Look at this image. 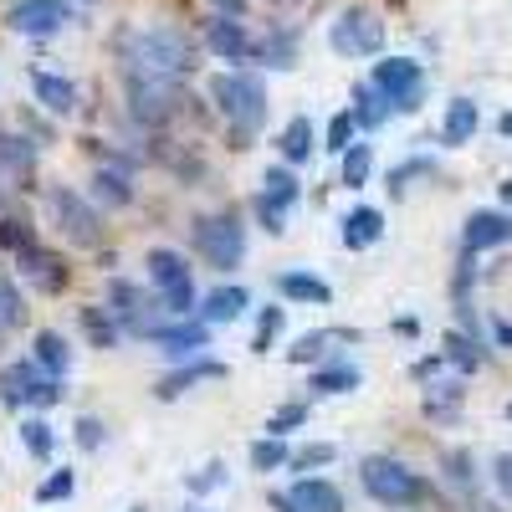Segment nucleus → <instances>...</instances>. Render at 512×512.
<instances>
[{
  "mask_svg": "<svg viewBox=\"0 0 512 512\" xmlns=\"http://www.w3.org/2000/svg\"><path fill=\"white\" fill-rule=\"evenodd\" d=\"M277 149H282V164H292V169H297V164H308V159H313V149H318V144H313V123H308L303 113H297V118L282 128Z\"/></svg>",
  "mask_w": 512,
  "mask_h": 512,
  "instance_id": "32",
  "label": "nucleus"
},
{
  "mask_svg": "<svg viewBox=\"0 0 512 512\" xmlns=\"http://www.w3.org/2000/svg\"><path fill=\"white\" fill-rule=\"evenodd\" d=\"M497 128H502V134L512 139V113H502V118H497Z\"/></svg>",
  "mask_w": 512,
  "mask_h": 512,
  "instance_id": "54",
  "label": "nucleus"
},
{
  "mask_svg": "<svg viewBox=\"0 0 512 512\" xmlns=\"http://www.w3.org/2000/svg\"><path fill=\"white\" fill-rule=\"evenodd\" d=\"M0 200H6V185H0Z\"/></svg>",
  "mask_w": 512,
  "mask_h": 512,
  "instance_id": "57",
  "label": "nucleus"
},
{
  "mask_svg": "<svg viewBox=\"0 0 512 512\" xmlns=\"http://www.w3.org/2000/svg\"><path fill=\"white\" fill-rule=\"evenodd\" d=\"M425 175H436V159H425V154H415V159L395 164V169H390V195H405V190H410V180H425Z\"/></svg>",
  "mask_w": 512,
  "mask_h": 512,
  "instance_id": "42",
  "label": "nucleus"
},
{
  "mask_svg": "<svg viewBox=\"0 0 512 512\" xmlns=\"http://www.w3.org/2000/svg\"><path fill=\"white\" fill-rule=\"evenodd\" d=\"M21 446L36 456V461H52V451H57V436H52V425L41 420V415H31V420H21Z\"/></svg>",
  "mask_w": 512,
  "mask_h": 512,
  "instance_id": "38",
  "label": "nucleus"
},
{
  "mask_svg": "<svg viewBox=\"0 0 512 512\" xmlns=\"http://www.w3.org/2000/svg\"><path fill=\"white\" fill-rule=\"evenodd\" d=\"M359 384H364L359 364H349V359H333V364H323V369L308 379V390H313V395H354Z\"/></svg>",
  "mask_w": 512,
  "mask_h": 512,
  "instance_id": "27",
  "label": "nucleus"
},
{
  "mask_svg": "<svg viewBox=\"0 0 512 512\" xmlns=\"http://www.w3.org/2000/svg\"><path fill=\"white\" fill-rule=\"evenodd\" d=\"M144 267H149V282L159 287V308H164L169 318H185V313H195V282H190V262H185L180 251L154 246Z\"/></svg>",
  "mask_w": 512,
  "mask_h": 512,
  "instance_id": "7",
  "label": "nucleus"
},
{
  "mask_svg": "<svg viewBox=\"0 0 512 512\" xmlns=\"http://www.w3.org/2000/svg\"><path fill=\"white\" fill-rule=\"evenodd\" d=\"M395 333H405V338H415V333H420V323H415V318H400V323H395Z\"/></svg>",
  "mask_w": 512,
  "mask_h": 512,
  "instance_id": "53",
  "label": "nucleus"
},
{
  "mask_svg": "<svg viewBox=\"0 0 512 512\" xmlns=\"http://www.w3.org/2000/svg\"><path fill=\"white\" fill-rule=\"evenodd\" d=\"M502 205H507V210H512V180H507V185H502Z\"/></svg>",
  "mask_w": 512,
  "mask_h": 512,
  "instance_id": "55",
  "label": "nucleus"
},
{
  "mask_svg": "<svg viewBox=\"0 0 512 512\" xmlns=\"http://www.w3.org/2000/svg\"><path fill=\"white\" fill-rule=\"evenodd\" d=\"M251 62H267V67H297V31H267V36H251Z\"/></svg>",
  "mask_w": 512,
  "mask_h": 512,
  "instance_id": "26",
  "label": "nucleus"
},
{
  "mask_svg": "<svg viewBox=\"0 0 512 512\" xmlns=\"http://www.w3.org/2000/svg\"><path fill=\"white\" fill-rule=\"evenodd\" d=\"M62 395H67V384H62L57 374H47L36 359H21V364H11L6 374H0V400H6L11 410H21V405L52 410Z\"/></svg>",
  "mask_w": 512,
  "mask_h": 512,
  "instance_id": "8",
  "label": "nucleus"
},
{
  "mask_svg": "<svg viewBox=\"0 0 512 512\" xmlns=\"http://www.w3.org/2000/svg\"><path fill=\"white\" fill-rule=\"evenodd\" d=\"M205 47H210V57H221V62H246L251 57V31L236 16H210L205 21Z\"/></svg>",
  "mask_w": 512,
  "mask_h": 512,
  "instance_id": "17",
  "label": "nucleus"
},
{
  "mask_svg": "<svg viewBox=\"0 0 512 512\" xmlns=\"http://www.w3.org/2000/svg\"><path fill=\"white\" fill-rule=\"evenodd\" d=\"M72 0H11L6 6V26L16 36H57L72 26Z\"/></svg>",
  "mask_w": 512,
  "mask_h": 512,
  "instance_id": "12",
  "label": "nucleus"
},
{
  "mask_svg": "<svg viewBox=\"0 0 512 512\" xmlns=\"http://www.w3.org/2000/svg\"><path fill=\"white\" fill-rule=\"evenodd\" d=\"M36 241V226L26 221V216H0V246H6L11 256L21 251V246H31Z\"/></svg>",
  "mask_w": 512,
  "mask_h": 512,
  "instance_id": "44",
  "label": "nucleus"
},
{
  "mask_svg": "<svg viewBox=\"0 0 512 512\" xmlns=\"http://www.w3.org/2000/svg\"><path fill=\"white\" fill-rule=\"evenodd\" d=\"M328 47L338 57H374L384 47V21L369 6H349L338 11V21L328 26Z\"/></svg>",
  "mask_w": 512,
  "mask_h": 512,
  "instance_id": "11",
  "label": "nucleus"
},
{
  "mask_svg": "<svg viewBox=\"0 0 512 512\" xmlns=\"http://www.w3.org/2000/svg\"><path fill=\"white\" fill-rule=\"evenodd\" d=\"M149 344H159L164 359H195L200 349H210V323H195V318H169L149 333Z\"/></svg>",
  "mask_w": 512,
  "mask_h": 512,
  "instance_id": "14",
  "label": "nucleus"
},
{
  "mask_svg": "<svg viewBox=\"0 0 512 512\" xmlns=\"http://www.w3.org/2000/svg\"><path fill=\"white\" fill-rule=\"evenodd\" d=\"M31 359H36L41 369H47V374H57V379H67V369H72V349H67V338H62V333H52V328H41V333H36Z\"/></svg>",
  "mask_w": 512,
  "mask_h": 512,
  "instance_id": "31",
  "label": "nucleus"
},
{
  "mask_svg": "<svg viewBox=\"0 0 512 512\" xmlns=\"http://www.w3.org/2000/svg\"><path fill=\"white\" fill-rule=\"evenodd\" d=\"M277 512H344V492L323 477H297L287 492H272Z\"/></svg>",
  "mask_w": 512,
  "mask_h": 512,
  "instance_id": "13",
  "label": "nucleus"
},
{
  "mask_svg": "<svg viewBox=\"0 0 512 512\" xmlns=\"http://www.w3.org/2000/svg\"><path fill=\"white\" fill-rule=\"evenodd\" d=\"M200 379H226V364H221V359H180L175 374H164V379L154 384V395H159V400H180L190 384H200Z\"/></svg>",
  "mask_w": 512,
  "mask_h": 512,
  "instance_id": "19",
  "label": "nucleus"
},
{
  "mask_svg": "<svg viewBox=\"0 0 512 512\" xmlns=\"http://www.w3.org/2000/svg\"><path fill=\"white\" fill-rule=\"evenodd\" d=\"M36 149L41 144L11 134V128H0V180H31L36 175Z\"/></svg>",
  "mask_w": 512,
  "mask_h": 512,
  "instance_id": "21",
  "label": "nucleus"
},
{
  "mask_svg": "<svg viewBox=\"0 0 512 512\" xmlns=\"http://www.w3.org/2000/svg\"><path fill=\"white\" fill-rule=\"evenodd\" d=\"M333 456H338V446H328V441H313V446H297V451H287V472H318V466H333Z\"/></svg>",
  "mask_w": 512,
  "mask_h": 512,
  "instance_id": "40",
  "label": "nucleus"
},
{
  "mask_svg": "<svg viewBox=\"0 0 512 512\" xmlns=\"http://www.w3.org/2000/svg\"><path fill=\"white\" fill-rule=\"evenodd\" d=\"M282 323H287V313L272 303V308H262L256 313V333H251V354H272V344L282 338Z\"/></svg>",
  "mask_w": 512,
  "mask_h": 512,
  "instance_id": "39",
  "label": "nucleus"
},
{
  "mask_svg": "<svg viewBox=\"0 0 512 512\" xmlns=\"http://www.w3.org/2000/svg\"><path fill=\"white\" fill-rule=\"evenodd\" d=\"M246 461H251V472H282V466H287V441H282V436L251 441V446H246Z\"/></svg>",
  "mask_w": 512,
  "mask_h": 512,
  "instance_id": "37",
  "label": "nucleus"
},
{
  "mask_svg": "<svg viewBox=\"0 0 512 512\" xmlns=\"http://www.w3.org/2000/svg\"><path fill=\"white\" fill-rule=\"evenodd\" d=\"M72 487H77V477H72V466H57V472L36 487V502H67L72 497Z\"/></svg>",
  "mask_w": 512,
  "mask_h": 512,
  "instance_id": "46",
  "label": "nucleus"
},
{
  "mask_svg": "<svg viewBox=\"0 0 512 512\" xmlns=\"http://www.w3.org/2000/svg\"><path fill=\"white\" fill-rule=\"evenodd\" d=\"M16 272H21L36 292H62V287H67V262H62L57 251H47L41 241H31V246L16 251Z\"/></svg>",
  "mask_w": 512,
  "mask_h": 512,
  "instance_id": "15",
  "label": "nucleus"
},
{
  "mask_svg": "<svg viewBox=\"0 0 512 512\" xmlns=\"http://www.w3.org/2000/svg\"><path fill=\"white\" fill-rule=\"evenodd\" d=\"M354 134H359L354 113H333V118H328V149H333V154H344V149L354 144Z\"/></svg>",
  "mask_w": 512,
  "mask_h": 512,
  "instance_id": "47",
  "label": "nucleus"
},
{
  "mask_svg": "<svg viewBox=\"0 0 512 512\" xmlns=\"http://www.w3.org/2000/svg\"><path fill=\"white\" fill-rule=\"evenodd\" d=\"M82 333L93 338V349H113L123 338V328H118V318L108 308H82Z\"/></svg>",
  "mask_w": 512,
  "mask_h": 512,
  "instance_id": "36",
  "label": "nucleus"
},
{
  "mask_svg": "<svg viewBox=\"0 0 512 512\" xmlns=\"http://www.w3.org/2000/svg\"><path fill=\"white\" fill-rule=\"evenodd\" d=\"M441 472H446V482L456 487V492H466V497H477V487H482V472H477V461H472V451H441Z\"/></svg>",
  "mask_w": 512,
  "mask_h": 512,
  "instance_id": "33",
  "label": "nucleus"
},
{
  "mask_svg": "<svg viewBox=\"0 0 512 512\" xmlns=\"http://www.w3.org/2000/svg\"><path fill=\"white\" fill-rule=\"evenodd\" d=\"M123 72H149V77H190L195 72V47L175 26H139L118 41Z\"/></svg>",
  "mask_w": 512,
  "mask_h": 512,
  "instance_id": "2",
  "label": "nucleus"
},
{
  "mask_svg": "<svg viewBox=\"0 0 512 512\" xmlns=\"http://www.w3.org/2000/svg\"><path fill=\"white\" fill-rule=\"evenodd\" d=\"M441 364H446V359H441V354H431V359H420L410 374H415V379H431V374H441Z\"/></svg>",
  "mask_w": 512,
  "mask_h": 512,
  "instance_id": "50",
  "label": "nucleus"
},
{
  "mask_svg": "<svg viewBox=\"0 0 512 512\" xmlns=\"http://www.w3.org/2000/svg\"><path fill=\"white\" fill-rule=\"evenodd\" d=\"M441 359L446 364H456L461 374H477L482 369V344H477V333H466V328H451L446 338H441Z\"/></svg>",
  "mask_w": 512,
  "mask_h": 512,
  "instance_id": "29",
  "label": "nucleus"
},
{
  "mask_svg": "<svg viewBox=\"0 0 512 512\" xmlns=\"http://www.w3.org/2000/svg\"><path fill=\"white\" fill-rule=\"evenodd\" d=\"M492 338H497L502 349H512V323L507 318H492Z\"/></svg>",
  "mask_w": 512,
  "mask_h": 512,
  "instance_id": "51",
  "label": "nucleus"
},
{
  "mask_svg": "<svg viewBox=\"0 0 512 512\" xmlns=\"http://www.w3.org/2000/svg\"><path fill=\"white\" fill-rule=\"evenodd\" d=\"M369 175H374V144H349L344 149V169H338L344 190H364Z\"/></svg>",
  "mask_w": 512,
  "mask_h": 512,
  "instance_id": "35",
  "label": "nucleus"
},
{
  "mask_svg": "<svg viewBox=\"0 0 512 512\" xmlns=\"http://www.w3.org/2000/svg\"><path fill=\"white\" fill-rule=\"evenodd\" d=\"M354 123L359 128H369V134H374V128H384V118H390L395 108H390V98H384V93H374L369 88V82H359V88H354Z\"/></svg>",
  "mask_w": 512,
  "mask_h": 512,
  "instance_id": "34",
  "label": "nucleus"
},
{
  "mask_svg": "<svg viewBox=\"0 0 512 512\" xmlns=\"http://www.w3.org/2000/svg\"><path fill=\"white\" fill-rule=\"evenodd\" d=\"M492 477H497V487L512 497V456H497V461H492Z\"/></svg>",
  "mask_w": 512,
  "mask_h": 512,
  "instance_id": "49",
  "label": "nucleus"
},
{
  "mask_svg": "<svg viewBox=\"0 0 512 512\" xmlns=\"http://www.w3.org/2000/svg\"><path fill=\"white\" fill-rule=\"evenodd\" d=\"M210 11H221V16H241V11H246V0H210Z\"/></svg>",
  "mask_w": 512,
  "mask_h": 512,
  "instance_id": "52",
  "label": "nucleus"
},
{
  "mask_svg": "<svg viewBox=\"0 0 512 512\" xmlns=\"http://www.w3.org/2000/svg\"><path fill=\"white\" fill-rule=\"evenodd\" d=\"M210 103L231 123V149H251V139L267 123V82L256 72H216L210 77Z\"/></svg>",
  "mask_w": 512,
  "mask_h": 512,
  "instance_id": "1",
  "label": "nucleus"
},
{
  "mask_svg": "<svg viewBox=\"0 0 512 512\" xmlns=\"http://www.w3.org/2000/svg\"><path fill=\"white\" fill-rule=\"evenodd\" d=\"M369 88L390 98L395 113H415L420 98H425V67H420L415 57H384V62H374V72H369Z\"/></svg>",
  "mask_w": 512,
  "mask_h": 512,
  "instance_id": "9",
  "label": "nucleus"
},
{
  "mask_svg": "<svg viewBox=\"0 0 512 512\" xmlns=\"http://www.w3.org/2000/svg\"><path fill=\"white\" fill-rule=\"evenodd\" d=\"M128 512H144V507H128Z\"/></svg>",
  "mask_w": 512,
  "mask_h": 512,
  "instance_id": "58",
  "label": "nucleus"
},
{
  "mask_svg": "<svg viewBox=\"0 0 512 512\" xmlns=\"http://www.w3.org/2000/svg\"><path fill=\"white\" fill-rule=\"evenodd\" d=\"M303 200V185H297V169L292 164H272L267 175H262V195L251 200V210H256V221H262V231L267 236H282L287 226V210Z\"/></svg>",
  "mask_w": 512,
  "mask_h": 512,
  "instance_id": "10",
  "label": "nucleus"
},
{
  "mask_svg": "<svg viewBox=\"0 0 512 512\" xmlns=\"http://www.w3.org/2000/svg\"><path fill=\"white\" fill-rule=\"evenodd\" d=\"M21 323H26V297H21L16 282L0 277V333H11V328H21Z\"/></svg>",
  "mask_w": 512,
  "mask_h": 512,
  "instance_id": "41",
  "label": "nucleus"
},
{
  "mask_svg": "<svg viewBox=\"0 0 512 512\" xmlns=\"http://www.w3.org/2000/svg\"><path fill=\"white\" fill-rule=\"evenodd\" d=\"M190 512H200V507H190Z\"/></svg>",
  "mask_w": 512,
  "mask_h": 512,
  "instance_id": "59",
  "label": "nucleus"
},
{
  "mask_svg": "<svg viewBox=\"0 0 512 512\" xmlns=\"http://www.w3.org/2000/svg\"><path fill=\"white\" fill-rule=\"evenodd\" d=\"M512 241V216H502V210H472L461 226V251H492V246H507Z\"/></svg>",
  "mask_w": 512,
  "mask_h": 512,
  "instance_id": "16",
  "label": "nucleus"
},
{
  "mask_svg": "<svg viewBox=\"0 0 512 512\" xmlns=\"http://www.w3.org/2000/svg\"><path fill=\"white\" fill-rule=\"evenodd\" d=\"M477 123H482V113H477L472 98H451V103H446V118H441V144H451V149L472 144Z\"/></svg>",
  "mask_w": 512,
  "mask_h": 512,
  "instance_id": "23",
  "label": "nucleus"
},
{
  "mask_svg": "<svg viewBox=\"0 0 512 512\" xmlns=\"http://www.w3.org/2000/svg\"><path fill=\"white\" fill-rule=\"evenodd\" d=\"M461 400H466V390H461V379H425V415H431L436 425H451L456 415H461Z\"/></svg>",
  "mask_w": 512,
  "mask_h": 512,
  "instance_id": "22",
  "label": "nucleus"
},
{
  "mask_svg": "<svg viewBox=\"0 0 512 512\" xmlns=\"http://www.w3.org/2000/svg\"><path fill=\"white\" fill-rule=\"evenodd\" d=\"M88 190H93L98 205H128V200H134V180H128V169H123V164H103Z\"/></svg>",
  "mask_w": 512,
  "mask_h": 512,
  "instance_id": "30",
  "label": "nucleus"
},
{
  "mask_svg": "<svg viewBox=\"0 0 512 512\" xmlns=\"http://www.w3.org/2000/svg\"><path fill=\"white\" fill-rule=\"evenodd\" d=\"M359 482H364V492L379 507H415L425 497V482L395 456H364L359 461Z\"/></svg>",
  "mask_w": 512,
  "mask_h": 512,
  "instance_id": "6",
  "label": "nucleus"
},
{
  "mask_svg": "<svg viewBox=\"0 0 512 512\" xmlns=\"http://www.w3.org/2000/svg\"><path fill=\"white\" fill-rule=\"evenodd\" d=\"M379 236H384V210L354 205L349 216H344V246H349V251H369Z\"/></svg>",
  "mask_w": 512,
  "mask_h": 512,
  "instance_id": "24",
  "label": "nucleus"
},
{
  "mask_svg": "<svg viewBox=\"0 0 512 512\" xmlns=\"http://www.w3.org/2000/svg\"><path fill=\"white\" fill-rule=\"evenodd\" d=\"M344 338H359V333H344V328H313V333H297L287 344V364H318L328 354V344H344Z\"/></svg>",
  "mask_w": 512,
  "mask_h": 512,
  "instance_id": "25",
  "label": "nucleus"
},
{
  "mask_svg": "<svg viewBox=\"0 0 512 512\" xmlns=\"http://www.w3.org/2000/svg\"><path fill=\"white\" fill-rule=\"evenodd\" d=\"M26 77H31V93H36V103H41V108H52V113H77L82 93H77V82H72V77L47 72V67H31Z\"/></svg>",
  "mask_w": 512,
  "mask_h": 512,
  "instance_id": "18",
  "label": "nucleus"
},
{
  "mask_svg": "<svg viewBox=\"0 0 512 512\" xmlns=\"http://www.w3.org/2000/svg\"><path fill=\"white\" fill-rule=\"evenodd\" d=\"M77 446H82V451H98V446H103V420L82 415V420H77Z\"/></svg>",
  "mask_w": 512,
  "mask_h": 512,
  "instance_id": "48",
  "label": "nucleus"
},
{
  "mask_svg": "<svg viewBox=\"0 0 512 512\" xmlns=\"http://www.w3.org/2000/svg\"><path fill=\"white\" fill-rule=\"evenodd\" d=\"M277 6H282V0H277Z\"/></svg>",
  "mask_w": 512,
  "mask_h": 512,
  "instance_id": "60",
  "label": "nucleus"
},
{
  "mask_svg": "<svg viewBox=\"0 0 512 512\" xmlns=\"http://www.w3.org/2000/svg\"><path fill=\"white\" fill-rule=\"evenodd\" d=\"M47 221L72 246H98L103 241V210L88 195H77L72 185H47Z\"/></svg>",
  "mask_w": 512,
  "mask_h": 512,
  "instance_id": "5",
  "label": "nucleus"
},
{
  "mask_svg": "<svg viewBox=\"0 0 512 512\" xmlns=\"http://www.w3.org/2000/svg\"><path fill=\"white\" fill-rule=\"evenodd\" d=\"M216 487H226V466H221V461H210V466H195V472L185 477V492H195V497L216 492Z\"/></svg>",
  "mask_w": 512,
  "mask_h": 512,
  "instance_id": "45",
  "label": "nucleus"
},
{
  "mask_svg": "<svg viewBox=\"0 0 512 512\" xmlns=\"http://www.w3.org/2000/svg\"><path fill=\"white\" fill-rule=\"evenodd\" d=\"M507 420H512V400H507Z\"/></svg>",
  "mask_w": 512,
  "mask_h": 512,
  "instance_id": "56",
  "label": "nucleus"
},
{
  "mask_svg": "<svg viewBox=\"0 0 512 512\" xmlns=\"http://www.w3.org/2000/svg\"><path fill=\"white\" fill-rule=\"evenodd\" d=\"M251 308V292L246 287H216V292H205L200 297V323H210V328H221V323H236L241 313Z\"/></svg>",
  "mask_w": 512,
  "mask_h": 512,
  "instance_id": "20",
  "label": "nucleus"
},
{
  "mask_svg": "<svg viewBox=\"0 0 512 512\" xmlns=\"http://www.w3.org/2000/svg\"><path fill=\"white\" fill-rule=\"evenodd\" d=\"M297 425H308V400H287V405H277L272 420H267V436H287V431H297Z\"/></svg>",
  "mask_w": 512,
  "mask_h": 512,
  "instance_id": "43",
  "label": "nucleus"
},
{
  "mask_svg": "<svg viewBox=\"0 0 512 512\" xmlns=\"http://www.w3.org/2000/svg\"><path fill=\"white\" fill-rule=\"evenodd\" d=\"M123 98H128V118L139 128H169L185 103L175 77H149V72H123Z\"/></svg>",
  "mask_w": 512,
  "mask_h": 512,
  "instance_id": "3",
  "label": "nucleus"
},
{
  "mask_svg": "<svg viewBox=\"0 0 512 512\" xmlns=\"http://www.w3.org/2000/svg\"><path fill=\"white\" fill-rule=\"evenodd\" d=\"M195 236V251L205 256L216 272H236L241 267V256H246V226L236 210H216V216H195L190 226Z\"/></svg>",
  "mask_w": 512,
  "mask_h": 512,
  "instance_id": "4",
  "label": "nucleus"
},
{
  "mask_svg": "<svg viewBox=\"0 0 512 512\" xmlns=\"http://www.w3.org/2000/svg\"><path fill=\"white\" fill-rule=\"evenodd\" d=\"M277 292L292 297V303H308V308H323L333 297V287L323 277H313V272H277Z\"/></svg>",
  "mask_w": 512,
  "mask_h": 512,
  "instance_id": "28",
  "label": "nucleus"
}]
</instances>
